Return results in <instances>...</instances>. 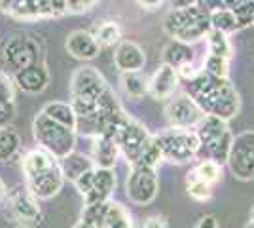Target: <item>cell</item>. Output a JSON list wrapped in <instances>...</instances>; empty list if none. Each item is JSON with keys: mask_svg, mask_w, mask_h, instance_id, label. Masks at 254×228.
Wrapping results in <instances>:
<instances>
[{"mask_svg": "<svg viewBox=\"0 0 254 228\" xmlns=\"http://www.w3.org/2000/svg\"><path fill=\"white\" fill-rule=\"evenodd\" d=\"M186 95H190L205 116H214L224 122L232 120L241 107V99L230 78H218L205 71L186 80Z\"/></svg>", "mask_w": 254, "mask_h": 228, "instance_id": "obj_1", "label": "cell"}, {"mask_svg": "<svg viewBox=\"0 0 254 228\" xmlns=\"http://www.w3.org/2000/svg\"><path fill=\"white\" fill-rule=\"evenodd\" d=\"M105 76L95 67L84 65L76 69L70 78V105L78 120H93L99 114V99L108 89Z\"/></svg>", "mask_w": 254, "mask_h": 228, "instance_id": "obj_2", "label": "cell"}, {"mask_svg": "<svg viewBox=\"0 0 254 228\" xmlns=\"http://www.w3.org/2000/svg\"><path fill=\"white\" fill-rule=\"evenodd\" d=\"M163 31L173 40L191 44L209 36L212 31L211 11L201 2H193L188 8L171 10L163 19Z\"/></svg>", "mask_w": 254, "mask_h": 228, "instance_id": "obj_3", "label": "cell"}, {"mask_svg": "<svg viewBox=\"0 0 254 228\" xmlns=\"http://www.w3.org/2000/svg\"><path fill=\"white\" fill-rule=\"evenodd\" d=\"M32 135L40 145V149L50 152L59 162L74 152L76 130L64 128L61 124L53 122L52 118H48L42 112H38L32 120Z\"/></svg>", "mask_w": 254, "mask_h": 228, "instance_id": "obj_4", "label": "cell"}, {"mask_svg": "<svg viewBox=\"0 0 254 228\" xmlns=\"http://www.w3.org/2000/svg\"><path fill=\"white\" fill-rule=\"evenodd\" d=\"M156 143L161 152V158L171 163H188L197 158L201 151V143L195 130H180V128H169L159 131Z\"/></svg>", "mask_w": 254, "mask_h": 228, "instance_id": "obj_5", "label": "cell"}, {"mask_svg": "<svg viewBox=\"0 0 254 228\" xmlns=\"http://www.w3.org/2000/svg\"><path fill=\"white\" fill-rule=\"evenodd\" d=\"M40 54H42V48L36 36H32L29 33H13L10 34L4 44H2V50H0V57H2V63L6 69L19 73L25 71L32 65H38L42 63L40 61Z\"/></svg>", "mask_w": 254, "mask_h": 228, "instance_id": "obj_6", "label": "cell"}, {"mask_svg": "<svg viewBox=\"0 0 254 228\" xmlns=\"http://www.w3.org/2000/svg\"><path fill=\"white\" fill-rule=\"evenodd\" d=\"M195 133L199 137L201 149H205L209 154V160L216 162L218 165L228 163L233 145V135L228 128V122L214 116H203L195 128Z\"/></svg>", "mask_w": 254, "mask_h": 228, "instance_id": "obj_7", "label": "cell"}, {"mask_svg": "<svg viewBox=\"0 0 254 228\" xmlns=\"http://www.w3.org/2000/svg\"><path fill=\"white\" fill-rule=\"evenodd\" d=\"M0 11L21 21L61 17L68 13L66 0H0Z\"/></svg>", "mask_w": 254, "mask_h": 228, "instance_id": "obj_8", "label": "cell"}, {"mask_svg": "<svg viewBox=\"0 0 254 228\" xmlns=\"http://www.w3.org/2000/svg\"><path fill=\"white\" fill-rule=\"evenodd\" d=\"M152 139H154V135H150L148 130L131 116L122 124V128L118 130L116 137H114L118 149L124 154L127 163H131V167L140 162V158H142L144 151L148 149Z\"/></svg>", "mask_w": 254, "mask_h": 228, "instance_id": "obj_9", "label": "cell"}, {"mask_svg": "<svg viewBox=\"0 0 254 228\" xmlns=\"http://www.w3.org/2000/svg\"><path fill=\"white\" fill-rule=\"evenodd\" d=\"M159 190V179L156 169L144 167V165H133L131 171L127 175L126 183V194L129 202L137 206H148L154 202Z\"/></svg>", "mask_w": 254, "mask_h": 228, "instance_id": "obj_10", "label": "cell"}, {"mask_svg": "<svg viewBox=\"0 0 254 228\" xmlns=\"http://www.w3.org/2000/svg\"><path fill=\"white\" fill-rule=\"evenodd\" d=\"M228 167L239 181H254V130L233 137Z\"/></svg>", "mask_w": 254, "mask_h": 228, "instance_id": "obj_11", "label": "cell"}, {"mask_svg": "<svg viewBox=\"0 0 254 228\" xmlns=\"http://www.w3.org/2000/svg\"><path fill=\"white\" fill-rule=\"evenodd\" d=\"M203 116H205L203 110L186 93H182L179 97H173L165 107V118H167L171 128L195 130L197 124L203 120Z\"/></svg>", "mask_w": 254, "mask_h": 228, "instance_id": "obj_12", "label": "cell"}, {"mask_svg": "<svg viewBox=\"0 0 254 228\" xmlns=\"http://www.w3.org/2000/svg\"><path fill=\"white\" fill-rule=\"evenodd\" d=\"M38 202L40 200L27 188V185H17L10 190V194L4 202V207H6V213L13 221L31 223V221H36L40 217V204Z\"/></svg>", "mask_w": 254, "mask_h": 228, "instance_id": "obj_13", "label": "cell"}, {"mask_svg": "<svg viewBox=\"0 0 254 228\" xmlns=\"http://www.w3.org/2000/svg\"><path fill=\"white\" fill-rule=\"evenodd\" d=\"M25 185L38 200H52L53 196H57L61 192V188L64 185V175L63 169H61V162L57 163L55 167H52V169H48L46 173L38 175V177H34L31 181H25Z\"/></svg>", "mask_w": 254, "mask_h": 228, "instance_id": "obj_14", "label": "cell"}, {"mask_svg": "<svg viewBox=\"0 0 254 228\" xmlns=\"http://www.w3.org/2000/svg\"><path fill=\"white\" fill-rule=\"evenodd\" d=\"M114 65L120 69L124 75L131 73H140L146 65V55L144 50L137 42L131 40H122L114 50Z\"/></svg>", "mask_w": 254, "mask_h": 228, "instance_id": "obj_15", "label": "cell"}, {"mask_svg": "<svg viewBox=\"0 0 254 228\" xmlns=\"http://www.w3.org/2000/svg\"><path fill=\"white\" fill-rule=\"evenodd\" d=\"M179 71L169 65H165V63H161L156 69V73L152 75V78L148 80V93L154 99H158V101L171 99L173 93L177 91V87H179Z\"/></svg>", "mask_w": 254, "mask_h": 228, "instance_id": "obj_16", "label": "cell"}, {"mask_svg": "<svg viewBox=\"0 0 254 228\" xmlns=\"http://www.w3.org/2000/svg\"><path fill=\"white\" fill-rule=\"evenodd\" d=\"M64 48H66L68 55L78 59V61H91L101 52V46H99L97 38L93 36V33L82 31V29L72 31L66 36Z\"/></svg>", "mask_w": 254, "mask_h": 228, "instance_id": "obj_17", "label": "cell"}, {"mask_svg": "<svg viewBox=\"0 0 254 228\" xmlns=\"http://www.w3.org/2000/svg\"><path fill=\"white\" fill-rule=\"evenodd\" d=\"M116 188V175L114 169H95V177L89 192L84 196V206H97V204H108L110 196Z\"/></svg>", "mask_w": 254, "mask_h": 228, "instance_id": "obj_18", "label": "cell"}, {"mask_svg": "<svg viewBox=\"0 0 254 228\" xmlns=\"http://www.w3.org/2000/svg\"><path fill=\"white\" fill-rule=\"evenodd\" d=\"M13 82L25 93H42L50 86V71L44 63L32 65L25 71H19L13 75Z\"/></svg>", "mask_w": 254, "mask_h": 228, "instance_id": "obj_19", "label": "cell"}, {"mask_svg": "<svg viewBox=\"0 0 254 228\" xmlns=\"http://www.w3.org/2000/svg\"><path fill=\"white\" fill-rule=\"evenodd\" d=\"M57 163H59V160L53 158L50 152H46L44 149H40V147H38V149H32V151H29L23 156V162H21L25 181H31L34 177L46 173L48 169L55 167Z\"/></svg>", "mask_w": 254, "mask_h": 228, "instance_id": "obj_20", "label": "cell"}, {"mask_svg": "<svg viewBox=\"0 0 254 228\" xmlns=\"http://www.w3.org/2000/svg\"><path fill=\"white\" fill-rule=\"evenodd\" d=\"M120 154L122 152H120L114 139L93 135V139H91V160L95 162L99 169H114Z\"/></svg>", "mask_w": 254, "mask_h": 228, "instance_id": "obj_21", "label": "cell"}, {"mask_svg": "<svg viewBox=\"0 0 254 228\" xmlns=\"http://www.w3.org/2000/svg\"><path fill=\"white\" fill-rule=\"evenodd\" d=\"M163 63L173 67L177 71L188 69L193 63V50L190 48V44L179 42V40H171L165 50H163Z\"/></svg>", "mask_w": 254, "mask_h": 228, "instance_id": "obj_22", "label": "cell"}, {"mask_svg": "<svg viewBox=\"0 0 254 228\" xmlns=\"http://www.w3.org/2000/svg\"><path fill=\"white\" fill-rule=\"evenodd\" d=\"M95 162L89 156H85L84 152L74 151L72 154H68L64 160H61V169H63L64 179H68L70 183H76L82 175L95 169Z\"/></svg>", "mask_w": 254, "mask_h": 228, "instance_id": "obj_23", "label": "cell"}, {"mask_svg": "<svg viewBox=\"0 0 254 228\" xmlns=\"http://www.w3.org/2000/svg\"><path fill=\"white\" fill-rule=\"evenodd\" d=\"M40 112L46 114L48 118H52L53 122L64 126V128H70V130H76V128H78V116H76V112L70 103L52 101V103L44 105Z\"/></svg>", "mask_w": 254, "mask_h": 228, "instance_id": "obj_24", "label": "cell"}, {"mask_svg": "<svg viewBox=\"0 0 254 228\" xmlns=\"http://www.w3.org/2000/svg\"><path fill=\"white\" fill-rule=\"evenodd\" d=\"M220 177H222V165H218L216 162L207 158V160H201L191 169L186 177V181H203V183L212 186L214 183L220 181Z\"/></svg>", "mask_w": 254, "mask_h": 228, "instance_id": "obj_25", "label": "cell"}, {"mask_svg": "<svg viewBox=\"0 0 254 228\" xmlns=\"http://www.w3.org/2000/svg\"><path fill=\"white\" fill-rule=\"evenodd\" d=\"M226 6H228V2H226ZM226 6L211 11V25H212V31L232 34L235 31H239V25H237V19H235L233 11L230 8H226Z\"/></svg>", "mask_w": 254, "mask_h": 228, "instance_id": "obj_26", "label": "cell"}, {"mask_svg": "<svg viewBox=\"0 0 254 228\" xmlns=\"http://www.w3.org/2000/svg\"><path fill=\"white\" fill-rule=\"evenodd\" d=\"M103 228H133V217L122 204L110 202Z\"/></svg>", "mask_w": 254, "mask_h": 228, "instance_id": "obj_27", "label": "cell"}, {"mask_svg": "<svg viewBox=\"0 0 254 228\" xmlns=\"http://www.w3.org/2000/svg\"><path fill=\"white\" fill-rule=\"evenodd\" d=\"M93 36L97 38L99 46L103 48H110V46H118L122 42V29L116 21H103L101 25H97L95 31H93Z\"/></svg>", "mask_w": 254, "mask_h": 228, "instance_id": "obj_28", "label": "cell"}, {"mask_svg": "<svg viewBox=\"0 0 254 228\" xmlns=\"http://www.w3.org/2000/svg\"><path fill=\"white\" fill-rule=\"evenodd\" d=\"M21 149V139L11 128H0V162L11 160Z\"/></svg>", "mask_w": 254, "mask_h": 228, "instance_id": "obj_29", "label": "cell"}, {"mask_svg": "<svg viewBox=\"0 0 254 228\" xmlns=\"http://www.w3.org/2000/svg\"><path fill=\"white\" fill-rule=\"evenodd\" d=\"M207 48H209V54L211 55H218V57H224V59H232L233 48L230 38H228V34L218 33V31H211L209 36H207Z\"/></svg>", "mask_w": 254, "mask_h": 228, "instance_id": "obj_30", "label": "cell"}, {"mask_svg": "<svg viewBox=\"0 0 254 228\" xmlns=\"http://www.w3.org/2000/svg\"><path fill=\"white\" fill-rule=\"evenodd\" d=\"M228 8L233 11L239 31L254 25V0H237V2H228Z\"/></svg>", "mask_w": 254, "mask_h": 228, "instance_id": "obj_31", "label": "cell"}, {"mask_svg": "<svg viewBox=\"0 0 254 228\" xmlns=\"http://www.w3.org/2000/svg\"><path fill=\"white\" fill-rule=\"evenodd\" d=\"M0 107L15 112V82L4 71H0Z\"/></svg>", "mask_w": 254, "mask_h": 228, "instance_id": "obj_32", "label": "cell"}, {"mask_svg": "<svg viewBox=\"0 0 254 228\" xmlns=\"http://www.w3.org/2000/svg\"><path fill=\"white\" fill-rule=\"evenodd\" d=\"M122 86L129 97L140 99L144 93H148V82L138 75V73H131V75L122 76Z\"/></svg>", "mask_w": 254, "mask_h": 228, "instance_id": "obj_33", "label": "cell"}, {"mask_svg": "<svg viewBox=\"0 0 254 228\" xmlns=\"http://www.w3.org/2000/svg\"><path fill=\"white\" fill-rule=\"evenodd\" d=\"M108 204H97V206H84V211H82V219L85 225L93 228H103V223H105L106 211H108Z\"/></svg>", "mask_w": 254, "mask_h": 228, "instance_id": "obj_34", "label": "cell"}, {"mask_svg": "<svg viewBox=\"0 0 254 228\" xmlns=\"http://www.w3.org/2000/svg\"><path fill=\"white\" fill-rule=\"evenodd\" d=\"M203 71L212 76H218V78H228V73H230V59H224V57H218V55L207 54V57L203 59Z\"/></svg>", "mask_w": 254, "mask_h": 228, "instance_id": "obj_35", "label": "cell"}, {"mask_svg": "<svg viewBox=\"0 0 254 228\" xmlns=\"http://www.w3.org/2000/svg\"><path fill=\"white\" fill-rule=\"evenodd\" d=\"M186 185H188V194H190V198L197 200V202H207V200H211V196H212L211 185H207V183H203V181H186Z\"/></svg>", "mask_w": 254, "mask_h": 228, "instance_id": "obj_36", "label": "cell"}, {"mask_svg": "<svg viewBox=\"0 0 254 228\" xmlns=\"http://www.w3.org/2000/svg\"><path fill=\"white\" fill-rule=\"evenodd\" d=\"M66 4H68V15L87 13L97 6L95 0H66Z\"/></svg>", "mask_w": 254, "mask_h": 228, "instance_id": "obj_37", "label": "cell"}, {"mask_svg": "<svg viewBox=\"0 0 254 228\" xmlns=\"http://www.w3.org/2000/svg\"><path fill=\"white\" fill-rule=\"evenodd\" d=\"M142 228H169V225H167V221H165L163 217L152 215V217H148L146 221H144Z\"/></svg>", "mask_w": 254, "mask_h": 228, "instance_id": "obj_38", "label": "cell"}, {"mask_svg": "<svg viewBox=\"0 0 254 228\" xmlns=\"http://www.w3.org/2000/svg\"><path fill=\"white\" fill-rule=\"evenodd\" d=\"M195 228H220V227H218V221L212 217V215H205V217H201L197 221Z\"/></svg>", "mask_w": 254, "mask_h": 228, "instance_id": "obj_39", "label": "cell"}, {"mask_svg": "<svg viewBox=\"0 0 254 228\" xmlns=\"http://www.w3.org/2000/svg\"><path fill=\"white\" fill-rule=\"evenodd\" d=\"M13 116H15V112H11V110H6L0 107V128H8V124L13 120Z\"/></svg>", "mask_w": 254, "mask_h": 228, "instance_id": "obj_40", "label": "cell"}, {"mask_svg": "<svg viewBox=\"0 0 254 228\" xmlns=\"http://www.w3.org/2000/svg\"><path fill=\"white\" fill-rule=\"evenodd\" d=\"M137 6H140L142 10L154 11V10H158V8H161V6H163V2H161V0H156V2H137Z\"/></svg>", "mask_w": 254, "mask_h": 228, "instance_id": "obj_41", "label": "cell"}, {"mask_svg": "<svg viewBox=\"0 0 254 228\" xmlns=\"http://www.w3.org/2000/svg\"><path fill=\"white\" fill-rule=\"evenodd\" d=\"M8 194H10V190H8V186H6V183L0 179V204H4L6 202V198H8Z\"/></svg>", "mask_w": 254, "mask_h": 228, "instance_id": "obj_42", "label": "cell"}, {"mask_svg": "<svg viewBox=\"0 0 254 228\" xmlns=\"http://www.w3.org/2000/svg\"><path fill=\"white\" fill-rule=\"evenodd\" d=\"M72 228H93V227H89V225H85L84 221H78V223H76L74 227Z\"/></svg>", "mask_w": 254, "mask_h": 228, "instance_id": "obj_43", "label": "cell"}, {"mask_svg": "<svg viewBox=\"0 0 254 228\" xmlns=\"http://www.w3.org/2000/svg\"><path fill=\"white\" fill-rule=\"evenodd\" d=\"M15 228H32V227L29 225V223H17V225H15Z\"/></svg>", "mask_w": 254, "mask_h": 228, "instance_id": "obj_44", "label": "cell"}, {"mask_svg": "<svg viewBox=\"0 0 254 228\" xmlns=\"http://www.w3.org/2000/svg\"><path fill=\"white\" fill-rule=\"evenodd\" d=\"M251 223H254V206H253V209H251Z\"/></svg>", "mask_w": 254, "mask_h": 228, "instance_id": "obj_45", "label": "cell"}, {"mask_svg": "<svg viewBox=\"0 0 254 228\" xmlns=\"http://www.w3.org/2000/svg\"><path fill=\"white\" fill-rule=\"evenodd\" d=\"M245 228H254V223H249V225H247Z\"/></svg>", "mask_w": 254, "mask_h": 228, "instance_id": "obj_46", "label": "cell"}]
</instances>
